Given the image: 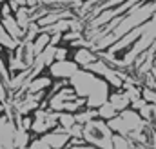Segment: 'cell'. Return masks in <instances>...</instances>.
<instances>
[{"mask_svg": "<svg viewBox=\"0 0 156 149\" xmlns=\"http://www.w3.org/2000/svg\"><path fill=\"white\" fill-rule=\"evenodd\" d=\"M45 85H49V78H38V80L31 82L29 89H31V91H38V89H44Z\"/></svg>", "mask_w": 156, "mask_h": 149, "instance_id": "cell-5", "label": "cell"}, {"mask_svg": "<svg viewBox=\"0 0 156 149\" xmlns=\"http://www.w3.org/2000/svg\"><path fill=\"white\" fill-rule=\"evenodd\" d=\"M0 24L4 26V29L7 31V35H9V37L13 38L15 42H18L20 38L24 37V31L20 29V26L16 24V20H15L13 16H9V15H5V16H4V20H2Z\"/></svg>", "mask_w": 156, "mask_h": 149, "instance_id": "cell-2", "label": "cell"}, {"mask_svg": "<svg viewBox=\"0 0 156 149\" xmlns=\"http://www.w3.org/2000/svg\"><path fill=\"white\" fill-rule=\"evenodd\" d=\"M75 60H76V64H82V66H89V64L96 62L94 55H91L89 49H78L75 55Z\"/></svg>", "mask_w": 156, "mask_h": 149, "instance_id": "cell-3", "label": "cell"}, {"mask_svg": "<svg viewBox=\"0 0 156 149\" xmlns=\"http://www.w3.org/2000/svg\"><path fill=\"white\" fill-rule=\"evenodd\" d=\"M76 64L75 62H67V60H58L56 64L51 66V74L56 78H66V76H73L76 73Z\"/></svg>", "mask_w": 156, "mask_h": 149, "instance_id": "cell-1", "label": "cell"}, {"mask_svg": "<svg viewBox=\"0 0 156 149\" xmlns=\"http://www.w3.org/2000/svg\"><path fill=\"white\" fill-rule=\"evenodd\" d=\"M0 44H2L4 47H7V49H11V47H15V45H16V42L7 35V31L4 29V26H2V24H0Z\"/></svg>", "mask_w": 156, "mask_h": 149, "instance_id": "cell-4", "label": "cell"}]
</instances>
